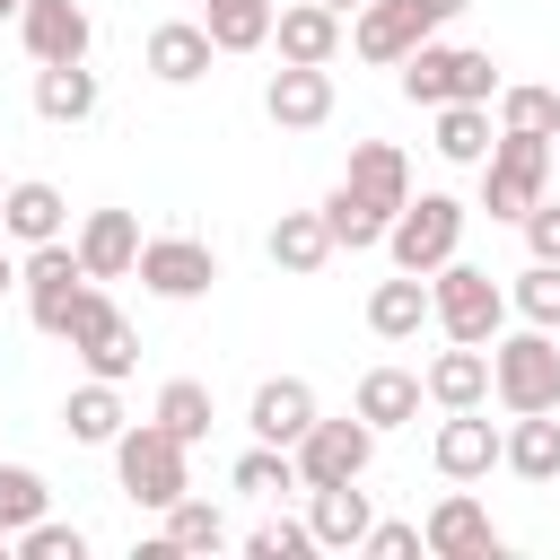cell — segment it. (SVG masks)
<instances>
[{
  "label": "cell",
  "instance_id": "5b68a950",
  "mask_svg": "<svg viewBox=\"0 0 560 560\" xmlns=\"http://www.w3.org/2000/svg\"><path fill=\"white\" fill-rule=\"evenodd\" d=\"M542 192H551V140L499 131L490 158H481V210H490V219H525Z\"/></svg>",
  "mask_w": 560,
  "mask_h": 560
},
{
  "label": "cell",
  "instance_id": "8992f818",
  "mask_svg": "<svg viewBox=\"0 0 560 560\" xmlns=\"http://www.w3.org/2000/svg\"><path fill=\"white\" fill-rule=\"evenodd\" d=\"M61 341H70V350H79V368H88V376H105V385H122V376L140 368V332H131V315H122L96 280L79 289V306H70Z\"/></svg>",
  "mask_w": 560,
  "mask_h": 560
},
{
  "label": "cell",
  "instance_id": "f35d334b",
  "mask_svg": "<svg viewBox=\"0 0 560 560\" xmlns=\"http://www.w3.org/2000/svg\"><path fill=\"white\" fill-rule=\"evenodd\" d=\"M18 560H88V534L61 525V516H35V525L18 534Z\"/></svg>",
  "mask_w": 560,
  "mask_h": 560
},
{
  "label": "cell",
  "instance_id": "4fadbf2b",
  "mask_svg": "<svg viewBox=\"0 0 560 560\" xmlns=\"http://www.w3.org/2000/svg\"><path fill=\"white\" fill-rule=\"evenodd\" d=\"M18 44H26L35 61H88L96 18H88L79 0H26V9H18Z\"/></svg>",
  "mask_w": 560,
  "mask_h": 560
},
{
  "label": "cell",
  "instance_id": "7a4b0ae2",
  "mask_svg": "<svg viewBox=\"0 0 560 560\" xmlns=\"http://www.w3.org/2000/svg\"><path fill=\"white\" fill-rule=\"evenodd\" d=\"M114 472H122V499L131 508H175L184 490H192V446L184 438H166L158 420H122V438H114Z\"/></svg>",
  "mask_w": 560,
  "mask_h": 560
},
{
  "label": "cell",
  "instance_id": "bcb514c9",
  "mask_svg": "<svg viewBox=\"0 0 560 560\" xmlns=\"http://www.w3.org/2000/svg\"><path fill=\"white\" fill-rule=\"evenodd\" d=\"M18 9H26V0H0V18H18Z\"/></svg>",
  "mask_w": 560,
  "mask_h": 560
},
{
  "label": "cell",
  "instance_id": "484cf974",
  "mask_svg": "<svg viewBox=\"0 0 560 560\" xmlns=\"http://www.w3.org/2000/svg\"><path fill=\"white\" fill-rule=\"evenodd\" d=\"M96 96H105V88H96L88 61H35V114H44V122H88Z\"/></svg>",
  "mask_w": 560,
  "mask_h": 560
},
{
  "label": "cell",
  "instance_id": "f6af8a7d",
  "mask_svg": "<svg viewBox=\"0 0 560 560\" xmlns=\"http://www.w3.org/2000/svg\"><path fill=\"white\" fill-rule=\"evenodd\" d=\"M551 175H560V131H551Z\"/></svg>",
  "mask_w": 560,
  "mask_h": 560
},
{
  "label": "cell",
  "instance_id": "603a6c76",
  "mask_svg": "<svg viewBox=\"0 0 560 560\" xmlns=\"http://www.w3.org/2000/svg\"><path fill=\"white\" fill-rule=\"evenodd\" d=\"M420 402H429V394H420V368H368L359 394H350V411H359L376 438L402 429V420H420Z\"/></svg>",
  "mask_w": 560,
  "mask_h": 560
},
{
  "label": "cell",
  "instance_id": "c3c4849f",
  "mask_svg": "<svg viewBox=\"0 0 560 560\" xmlns=\"http://www.w3.org/2000/svg\"><path fill=\"white\" fill-rule=\"evenodd\" d=\"M0 192H9V175H0Z\"/></svg>",
  "mask_w": 560,
  "mask_h": 560
},
{
  "label": "cell",
  "instance_id": "6da1fadb",
  "mask_svg": "<svg viewBox=\"0 0 560 560\" xmlns=\"http://www.w3.org/2000/svg\"><path fill=\"white\" fill-rule=\"evenodd\" d=\"M429 324L446 332V341H499L508 332V289L481 271V262H464V254H446L438 271H429Z\"/></svg>",
  "mask_w": 560,
  "mask_h": 560
},
{
  "label": "cell",
  "instance_id": "f1b7e54d",
  "mask_svg": "<svg viewBox=\"0 0 560 560\" xmlns=\"http://www.w3.org/2000/svg\"><path fill=\"white\" fill-rule=\"evenodd\" d=\"M122 385H105V376H88V385H70V402H61V429L79 438V446H114L122 438Z\"/></svg>",
  "mask_w": 560,
  "mask_h": 560
},
{
  "label": "cell",
  "instance_id": "8d00e7d4",
  "mask_svg": "<svg viewBox=\"0 0 560 560\" xmlns=\"http://www.w3.org/2000/svg\"><path fill=\"white\" fill-rule=\"evenodd\" d=\"M166 542H175V551H228V516H219L210 499L184 490V499L166 508Z\"/></svg>",
  "mask_w": 560,
  "mask_h": 560
},
{
  "label": "cell",
  "instance_id": "e575fe53",
  "mask_svg": "<svg viewBox=\"0 0 560 560\" xmlns=\"http://www.w3.org/2000/svg\"><path fill=\"white\" fill-rule=\"evenodd\" d=\"M499 131H534V140H551L560 131V88H534V79H499Z\"/></svg>",
  "mask_w": 560,
  "mask_h": 560
},
{
  "label": "cell",
  "instance_id": "ee69618b",
  "mask_svg": "<svg viewBox=\"0 0 560 560\" xmlns=\"http://www.w3.org/2000/svg\"><path fill=\"white\" fill-rule=\"evenodd\" d=\"M324 9H332V18H350V9H368V0H324Z\"/></svg>",
  "mask_w": 560,
  "mask_h": 560
},
{
  "label": "cell",
  "instance_id": "d4e9b609",
  "mask_svg": "<svg viewBox=\"0 0 560 560\" xmlns=\"http://www.w3.org/2000/svg\"><path fill=\"white\" fill-rule=\"evenodd\" d=\"M262 245H271V262H280L289 280H315V271L332 262V228H324V210H280Z\"/></svg>",
  "mask_w": 560,
  "mask_h": 560
},
{
  "label": "cell",
  "instance_id": "7dc6e473",
  "mask_svg": "<svg viewBox=\"0 0 560 560\" xmlns=\"http://www.w3.org/2000/svg\"><path fill=\"white\" fill-rule=\"evenodd\" d=\"M9 551H18V542H9V534H0V560H9Z\"/></svg>",
  "mask_w": 560,
  "mask_h": 560
},
{
  "label": "cell",
  "instance_id": "9c48e42d",
  "mask_svg": "<svg viewBox=\"0 0 560 560\" xmlns=\"http://www.w3.org/2000/svg\"><path fill=\"white\" fill-rule=\"evenodd\" d=\"M140 289L149 298H166V306H192V298H210L219 289V254L201 245V236H140Z\"/></svg>",
  "mask_w": 560,
  "mask_h": 560
},
{
  "label": "cell",
  "instance_id": "cb8c5ba5",
  "mask_svg": "<svg viewBox=\"0 0 560 560\" xmlns=\"http://www.w3.org/2000/svg\"><path fill=\"white\" fill-rule=\"evenodd\" d=\"M350 192H368L376 210H402L411 201V158L394 149V140H350V175H341Z\"/></svg>",
  "mask_w": 560,
  "mask_h": 560
},
{
  "label": "cell",
  "instance_id": "277c9868",
  "mask_svg": "<svg viewBox=\"0 0 560 560\" xmlns=\"http://www.w3.org/2000/svg\"><path fill=\"white\" fill-rule=\"evenodd\" d=\"M385 254H394V271H438L446 254H464V201L455 192H411L394 219H385Z\"/></svg>",
  "mask_w": 560,
  "mask_h": 560
},
{
  "label": "cell",
  "instance_id": "3957f363",
  "mask_svg": "<svg viewBox=\"0 0 560 560\" xmlns=\"http://www.w3.org/2000/svg\"><path fill=\"white\" fill-rule=\"evenodd\" d=\"M490 394L499 411H560V332L525 324L490 341Z\"/></svg>",
  "mask_w": 560,
  "mask_h": 560
},
{
  "label": "cell",
  "instance_id": "7bdbcfd3",
  "mask_svg": "<svg viewBox=\"0 0 560 560\" xmlns=\"http://www.w3.org/2000/svg\"><path fill=\"white\" fill-rule=\"evenodd\" d=\"M0 289H18V254H9V236H0Z\"/></svg>",
  "mask_w": 560,
  "mask_h": 560
},
{
  "label": "cell",
  "instance_id": "74e56055",
  "mask_svg": "<svg viewBox=\"0 0 560 560\" xmlns=\"http://www.w3.org/2000/svg\"><path fill=\"white\" fill-rule=\"evenodd\" d=\"M508 306H516L525 324L560 332V262H525V271H516V289H508Z\"/></svg>",
  "mask_w": 560,
  "mask_h": 560
},
{
  "label": "cell",
  "instance_id": "ab89813d",
  "mask_svg": "<svg viewBox=\"0 0 560 560\" xmlns=\"http://www.w3.org/2000/svg\"><path fill=\"white\" fill-rule=\"evenodd\" d=\"M245 551H254V560H306V551H315V525H306V516H271V525L245 534Z\"/></svg>",
  "mask_w": 560,
  "mask_h": 560
},
{
  "label": "cell",
  "instance_id": "1f68e13d",
  "mask_svg": "<svg viewBox=\"0 0 560 560\" xmlns=\"http://www.w3.org/2000/svg\"><path fill=\"white\" fill-rule=\"evenodd\" d=\"M149 420H158L166 438H184V446H201L219 411H210V385H201V376H166V385H158V402H149Z\"/></svg>",
  "mask_w": 560,
  "mask_h": 560
},
{
  "label": "cell",
  "instance_id": "52a82bcc",
  "mask_svg": "<svg viewBox=\"0 0 560 560\" xmlns=\"http://www.w3.org/2000/svg\"><path fill=\"white\" fill-rule=\"evenodd\" d=\"M298 455V481L306 490H324V481H368V464H376V429L359 420V411H341V420H306V438L289 446Z\"/></svg>",
  "mask_w": 560,
  "mask_h": 560
},
{
  "label": "cell",
  "instance_id": "ba28073f",
  "mask_svg": "<svg viewBox=\"0 0 560 560\" xmlns=\"http://www.w3.org/2000/svg\"><path fill=\"white\" fill-rule=\"evenodd\" d=\"M18 289H26V315H35V332H52V341H61L70 306H79V289H88V262H79V245H70V236H52V245H26V262H18Z\"/></svg>",
  "mask_w": 560,
  "mask_h": 560
},
{
  "label": "cell",
  "instance_id": "b9f144b4",
  "mask_svg": "<svg viewBox=\"0 0 560 560\" xmlns=\"http://www.w3.org/2000/svg\"><path fill=\"white\" fill-rule=\"evenodd\" d=\"M359 551H368V560H402V551H420V525H402V516H376V525L359 534Z\"/></svg>",
  "mask_w": 560,
  "mask_h": 560
},
{
  "label": "cell",
  "instance_id": "836d02e7",
  "mask_svg": "<svg viewBox=\"0 0 560 560\" xmlns=\"http://www.w3.org/2000/svg\"><path fill=\"white\" fill-rule=\"evenodd\" d=\"M228 481H236L245 499H289V490H306V481H298V455H289V446H262V438L236 455V472H228Z\"/></svg>",
  "mask_w": 560,
  "mask_h": 560
},
{
  "label": "cell",
  "instance_id": "4316f807",
  "mask_svg": "<svg viewBox=\"0 0 560 560\" xmlns=\"http://www.w3.org/2000/svg\"><path fill=\"white\" fill-rule=\"evenodd\" d=\"M420 324H429V280L420 271H394V280L368 289V332L376 341H411Z\"/></svg>",
  "mask_w": 560,
  "mask_h": 560
},
{
  "label": "cell",
  "instance_id": "60d3db41",
  "mask_svg": "<svg viewBox=\"0 0 560 560\" xmlns=\"http://www.w3.org/2000/svg\"><path fill=\"white\" fill-rule=\"evenodd\" d=\"M516 228H525V254H534V262H560V201H551V192H542Z\"/></svg>",
  "mask_w": 560,
  "mask_h": 560
},
{
  "label": "cell",
  "instance_id": "83f0119b",
  "mask_svg": "<svg viewBox=\"0 0 560 560\" xmlns=\"http://www.w3.org/2000/svg\"><path fill=\"white\" fill-rule=\"evenodd\" d=\"M429 114H438V131H429V149H438L446 166H481V158H490V140H499V122H490V105H464V96H455V105H429Z\"/></svg>",
  "mask_w": 560,
  "mask_h": 560
},
{
  "label": "cell",
  "instance_id": "4dcf8cb0",
  "mask_svg": "<svg viewBox=\"0 0 560 560\" xmlns=\"http://www.w3.org/2000/svg\"><path fill=\"white\" fill-rule=\"evenodd\" d=\"M385 219H394V210H376V201H368V192H350V184H332V192H324L332 254H368V245H385Z\"/></svg>",
  "mask_w": 560,
  "mask_h": 560
},
{
  "label": "cell",
  "instance_id": "ffe728a7",
  "mask_svg": "<svg viewBox=\"0 0 560 560\" xmlns=\"http://www.w3.org/2000/svg\"><path fill=\"white\" fill-rule=\"evenodd\" d=\"M70 245H79L88 280H122V271L140 262V219H131V210H88Z\"/></svg>",
  "mask_w": 560,
  "mask_h": 560
},
{
  "label": "cell",
  "instance_id": "e0dca14e",
  "mask_svg": "<svg viewBox=\"0 0 560 560\" xmlns=\"http://www.w3.org/2000/svg\"><path fill=\"white\" fill-rule=\"evenodd\" d=\"M210 26L201 18H166V26H149V79H166V88H192V79H210Z\"/></svg>",
  "mask_w": 560,
  "mask_h": 560
},
{
  "label": "cell",
  "instance_id": "d6a6232c",
  "mask_svg": "<svg viewBox=\"0 0 560 560\" xmlns=\"http://www.w3.org/2000/svg\"><path fill=\"white\" fill-rule=\"evenodd\" d=\"M271 9L280 0H201V26L219 52H262L271 44Z\"/></svg>",
  "mask_w": 560,
  "mask_h": 560
},
{
  "label": "cell",
  "instance_id": "f546056e",
  "mask_svg": "<svg viewBox=\"0 0 560 560\" xmlns=\"http://www.w3.org/2000/svg\"><path fill=\"white\" fill-rule=\"evenodd\" d=\"M455 61H464V44H438V35H420L394 70H402V96L411 105H455Z\"/></svg>",
  "mask_w": 560,
  "mask_h": 560
},
{
  "label": "cell",
  "instance_id": "5bb4252c",
  "mask_svg": "<svg viewBox=\"0 0 560 560\" xmlns=\"http://www.w3.org/2000/svg\"><path fill=\"white\" fill-rule=\"evenodd\" d=\"M420 35H438V26H429L411 0H368V9H350V52H359V61H385V70H394Z\"/></svg>",
  "mask_w": 560,
  "mask_h": 560
},
{
  "label": "cell",
  "instance_id": "7c38bea8",
  "mask_svg": "<svg viewBox=\"0 0 560 560\" xmlns=\"http://www.w3.org/2000/svg\"><path fill=\"white\" fill-rule=\"evenodd\" d=\"M429 464H438L446 481H490V472H499V429L481 420V402L438 420V438H429Z\"/></svg>",
  "mask_w": 560,
  "mask_h": 560
},
{
  "label": "cell",
  "instance_id": "7402d4cb",
  "mask_svg": "<svg viewBox=\"0 0 560 560\" xmlns=\"http://www.w3.org/2000/svg\"><path fill=\"white\" fill-rule=\"evenodd\" d=\"M499 464H508L516 481H560V420H551V411H508Z\"/></svg>",
  "mask_w": 560,
  "mask_h": 560
},
{
  "label": "cell",
  "instance_id": "2e32d148",
  "mask_svg": "<svg viewBox=\"0 0 560 560\" xmlns=\"http://www.w3.org/2000/svg\"><path fill=\"white\" fill-rule=\"evenodd\" d=\"M70 228V201H61V184H44V175H18L9 192H0V236L9 245H52Z\"/></svg>",
  "mask_w": 560,
  "mask_h": 560
},
{
  "label": "cell",
  "instance_id": "d590c367",
  "mask_svg": "<svg viewBox=\"0 0 560 560\" xmlns=\"http://www.w3.org/2000/svg\"><path fill=\"white\" fill-rule=\"evenodd\" d=\"M44 508H52L44 472H35V464H0V534L18 542V534H26L35 516H44Z\"/></svg>",
  "mask_w": 560,
  "mask_h": 560
},
{
  "label": "cell",
  "instance_id": "9a60e30c",
  "mask_svg": "<svg viewBox=\"0 0 560 560\" xmlns=\"http://www.w3.org/2000/svg\"><path fill=\"white\" fill-rule=\"evenodd\" d=\"M306 420H315V385H306V376H262L254 402H245V429H254L262 446H298Z\"/></svg>",
  "mask_w": 560,
  "mask_h": 560
},
{
  "label": "cell",
  "instance_id": "30bf717a",
  "mask_svg": "<svg viewBox=\"0 0 560 560\" xmlns=\"http://www.w3.org/2000/svg\"><path fill=\"white\" fill-rule=\"evenodd\" d=\"M420 551H438V560H490V551H499V525H490V508H481L472 490H446V499L420 516Z\"/></svg>",
  "mask_w": 560,
  "mask_h": 560
},
{
  "label": "cell",
  "instance_id": "44dd1931",
  "mask_svg": "<svg viewBox=\"0 0 560 560\" xmlns=\"http://www.w3.org/2000/svg\"><path fill=\"white\" fill-rule=\"evenodd\" d=\"M306 525H315V551H359L376 508H368L359 481H324V490H306Z\"/></svg>",
  "mask_w": 560,
  "mask_h": 560
},
{
  "label": "cell",
  "instance_id": "ac0fdd59",
  "mask_svg": "<svg viewBox=\"0 0 560 560\" xmlns=\"http://www.w3.org/2000/svg\"><path fill=\"white\" fill-rule=\"evenodd\" d=\"M420 394H429L438 411H472V402H490V350H481V341L438 350V359L420 368Z\"/></svg>",
  "mask_w": 560,
  "mask_h": 560
},
{
  "label": "cell",
  "instance_id": "d6986e66",
  "mask_svg": "<svg viewBox=\"0 0 560 560\" xmlns=\"http://www.w3.org/2000/svg\"><path fill=\"white\" fill-rule=\"evenodd\" d=\"M271 44H280V61H315V70H332V52H341V18H332L324 0H289V9H271Z\"/></svg>",
  "mask_w": 560,
  "mask_h": 560
},
{
  "label": "cell",
  "instance_id": "8fae6325",
  "mask_svg": "<svg viewBox=\"0 0 560 560\" xmlns=\"http://www.w3.org/2000/svg\"><path fill=\"white\" fill-rule=\"evenodd\" d=\"M262 114H271L280 131H315V122H332V70H315V61H280V70L262 79Z\"/></svg>",
  "mask_w": 560,
  "mask_h": 560
}]
</instances>
